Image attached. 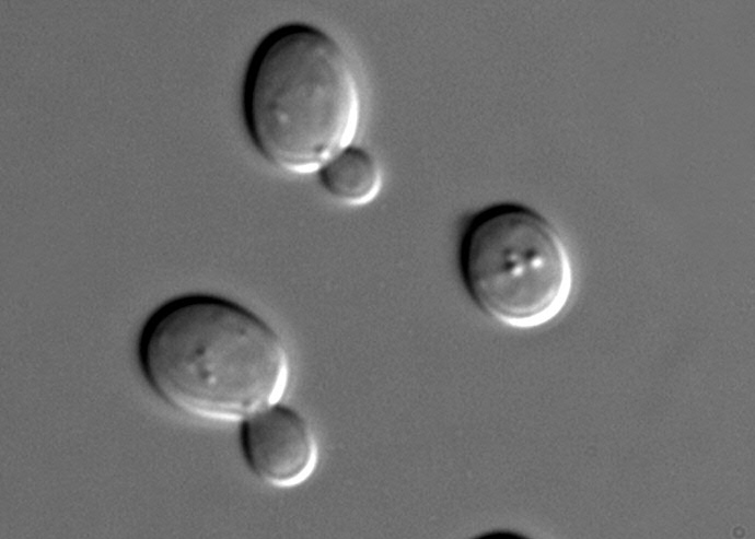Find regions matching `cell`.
I'll list each match as a JSON object with an SVG mask.
<instances>
[{"mask_svg":"<svg viewBox=\"0 0 755 539\" xmlns=\"http://www.w3.org/2000/svg\"><path fill=\"white\" fill-rule=\"evenodd\" d=\"M362 93L355 63L329 33L293 22L265 35L242 83L247 136L276 168L317 173L359 132Z\"/></svg>","mask_w":755,"mask_h":539,"instance_id":"cell-2","label":"cell"},{"mask_svg":"<svg viewBox=\"0 0 755 539\" xmlns=\"http://www.w3.org/2000/svg\"><path fill=\"white\" fill-rule=\"evenodd\" d=\"M140 371L174 410L236 422L280 401L291 375L279 333L247 307L204 293L174 297L146 320Z\"/></svg>","mask_w":755,"mask_h":539,"instance_id":"cell-1","label":"cell"},{"mask_svg":"<svg viewBox=\"0 0 755 539\" xmlns=\"http://www.w3.org/2000/svg\"><path fill=\"white\" fill-rule=\"evenodd\" d=\"M457 267L475 306L514 328L554 319L573 285L571 259L559 232L519 202L493 203L469 216L460 236Z\"/></svg>","mask_w":755,"mask_h":539,"instance_id":"cell-3","label":"cell"},{"mask_svg":"<svg viewBox=\"0 0 755 539\" xmlns=\"http://www.w3.org/2000/svg\"><path fill=\"white\" fill-rule=\"evenodd\" d=\"M240 442L251 471L271 487L302 484L318 462V445L310 424L280 402L243 420Z\"/></svg>","mask_w":755,"mask_h":539,"instance_id":"cell-4","label":"cell"},{"mask_svg":"<svg viewBox=\"0 0 755 539\" xmlns=\"http://www.w3.org/2000/svg\"><path fill=\"white\" fill-rule=\"evenodd\" d=\"M325 191L352 207L372 202L380 194L383 177L376 159L365 149L349 145L317 172Z\"/></svg>","mask_w":755,"mask_h":539,"instance_id":"cell-5","label":"cell"}]
</instances>
